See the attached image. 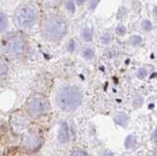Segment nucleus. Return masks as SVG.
Returning a JSON list of instances; mask_svg holds the SVG:
<instances>
[{
	"mask_svg": "<svg viewBox=\"0 0 157 156\" xmlns=\"http://www.w3.org/2000/svg\"><path fill=\"white\" fill-rule=\"evenodd\" d=\"M67 31V25L63 19L50 14L43 19L41 23V32L46 38L50 40H59L65 36Z\"/></svg>",
	"mask_w": 157,
	"mask_h": 156,
	"instance_id": "1",
	"label": "nucleus"
},
{
	"mask_svg": "<svg viewBox=\"0 0 157 156\" xmlns=\"http://www.w3.org/2000/svg\"><path fill=\"white\" fill-rule=\"evenodd\" d=\"M57 104L63 110H73L80 106L82 102V93L76 86H64L57 93Z\"/></svg>",
	"mask_w": 157,
	"mask_h": 156,
	"instance_id": "2",
	"label": "nucleus"
},
{
	"mask_svg": "<svg viewBox=\"0 0 157 156\" xmlns=\"http://www.w3.org/2000/svg\"><path fill=\"white\" fill-rule=\"evenodd\" d=\"M38 17L37 8L33 4H25L21 6L16 13V22L22 29H31L36 23Z\"/></svg>",
	"mask_w": 157,
	"mask_h": 156,
	"instance_id": "3",
	"label": "nucleus"
},
{
	"mask_svg": "<svg viewBox=\"0 0 157 156\" xmlns=\"http://www.w3.org/2000/svg\"><path fill=\"white\" fill-rule=\"evenodd\" d=\"M25 42L24 36L18 32H11L4 37L3 45L4 49L10 55L18 56L22 54L25 50Z\"/></svg>",
	"mask_w": 157,
	"mask_h": 156,
	"instance_id": "4",
	"label": "nucleus"
},
{
	"mask_svg": "<svg viewBox=\"0 0 157 156\" xmlns=\"http://www.w3.org/2000/svg\"><path fill=\"white\" fill-rule=\"evenodd\" d=\"M26 107L29 115H32L33 117H39L46 112L48 103L43 95L34 94L28 100Z\"/></svg>",
	"mask_w": 157,
	"mask_h": 156,
	"instance_id": "5",
	"label": "nucleus"
},
{
	"mask_svg": "<svg viewBox=\"0 0 157 156\" xmlns=\"http://www.w3.org/2000/svg\"><path fill=\"white\" fill-rule=\"evenodd\" d=\"M69 129H68V125L66 123H63L60 127V130H59V134H58V139L61 143H67L69 140Z\"/></svg>",
	"mask_w": 157,
	"mask_h": 156,
	"instance_id": "6",
	"label": "nucleus"
},
{
	"mask_svg": "<svg viewBox=\"0 0 157 156\" xmlns=\"http://www.w3.org/2000/svg\"><path fill=\"white\" fill-rule=\"evenodd\" d=\"M8 68H7V64L3 59L0 58V79H2L3 77H5V75L7 74Z\"/></svg>",
	"mask_w": 157,
	"mask_h": 156,
	"instance_id": "7",
	"label": "nucleus"
},
{
	"mask_svg": "<svg viewBox=\"0 0 157 156\" xmlns=\"http://www.w3.org/2000/svg\"><path fill=\"white\" fill-rule=\"evenodd\" d=\"M115 121L117 124L119 125H125V123H127V116L124 113H119L117 114V116L115 117Z\"/></svg>",
	"mask_w": 157,
	"mask_h": 156,
	"instance_id": "8",
	"label": "nucleus"
},
{
	"mask_svg": "<svg viewBox=\"0 0 157 156\" xmlns=\"http://www.w3.org/2000/svg\"><path fill=\"white\" fill-rule=\"evenodd\" d=\"M7 28V18L4 14L0 13V32Z\"/></svg>",
	"mask_w": 157,
	"mask_h": 156,
	"instance_id": "9",
	"label": "nucleus"
},
{
	"mask_svg": "<svg viewBox=\"0 0 157 156\" xmlns=\"http://www.w3.org/2000/svg\"><path fill=\"white\" fill-rule=\"evenodd\" d=\"M125 143H126V146H127L128 148H132V147H134V146L136 145V139L132 135H129L127 138Z\"/></svg>",
	"mask_w": 157,
	"mask_h": 156,
	"instance_id": "10",
	"label": "nucleus"
},
{
	"mask_svg": "<svg viewBox=\"0 0 157 156\" xmlns=\"http://www.w3.org/2000/svg\"><path fill=\"white\" fill-rule=\"evenodd\" d=\"M70 156H87L85 152L82 151H76V152H73Z\"/></svg>",
	"mask_w": 157,
	"mask_h": 156,
	"instance_id": "11",
	"label": "nucleus"
},
{
	"mask_svg": "<svg viewBox=\"0 0 157 156\" xmlns=\"http://www.w3.org/2000/svg\"><path fill=\"white\" fill-rule=\"evenodd\" d=\"M153 139H154L155 140H157V130L154 131V134H153Z\"/></svg>",
	"mask_w": 157,
	"mask_h": 156,
	"instance_id": "12",
	"label": "nucleus"
},
{
	"mask_svg": "<svg viewBox=\"0 0 157 156\" xmlns=\"http://www.w3.org/2000/svg\"><path fill=\"white\" fill-rule=\"evenodd\" d=\"M0 156H1V155H0Z\"/></svg>",
	"mask_w": 157,
	"mask_h": 156,
	"instance_id": "13",
	"label": "nucleus"
}]
</instances>
